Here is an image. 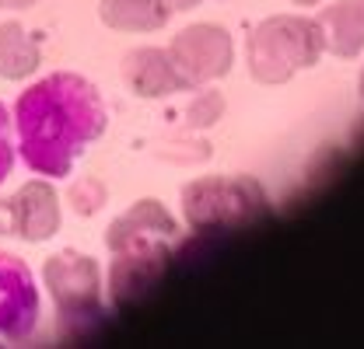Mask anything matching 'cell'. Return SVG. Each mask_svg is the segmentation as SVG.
<instances>
[{
  "label": "cell",
  "instance_id": "obj_1",
  "mask_svg": "<svg viewBox=\"0 0 364 349\" xmlns=\"http://www.w3.org/2000/svg\"><path fill=\"white\" fill-rule=\"evenodd\" d=\"M11 126L21 161L36 174L63 178L91 140L105 133V105L81 74H49L21 91Z\"/></svg>",
  "mask_w": 364,
  "mask_h": 349
},
{
  "label": "cell",
  "instance_id": "obj_2",
  "mask_svg": "<svg viewBox=\"0 0 364 349\" xmlns=\"http://www.w3.org/2000/svg\"><path fill=\"white\" fill-rule=\"evenodd\" d=\"M176 234L179 223L158 199H140L119 220L109 223L105 245L112 252V272H109L112 304H130L161 279Z\"/></svg>",
  "mask_w": 364,
  "mask_h": 349
},
{
  "label": "cell",
  "instance_id": "obj_3",
  "mask_svg": "<svg viewBox=\"0 0 364 349\" xmlns=\"http://www.w3.org/2000/svg\"><path fill=\"white\" fill-rule=\"evenodd\" d=\"M322 28L312 18L301 14H277L256 25V32L245 43L249 74L259 84H284L298 70L316 67L322 52Z\"/></svg>",
  "mask_w": 364,
  "mask_h": 349
},
{
  "label": "cell",
  "instance_id": "obj_4",
  "mask_svg": "<svg viewBox=\"0 0 364 349\" xmlns=\"http://www.w3.org/2000/svg\"><path fill=\"white\" fill-rule=\"evenodd\" d=\"M43 279L53 294L56 325L63 339L77 343L102 325V276L91 255H81L74 248L49 255L43 265Z\"/></svg>",
  "mask_w": 364,
  "mask_h": 349
},
{
  "label": "cell",
  "instance_id": "obj_5",
  "mask_svg": "<svg viewBox=\"0 0 364 349\" xmlns=\"http://www.w3.org/2000/svg\"><path fill=\"white\" fill-rule=\"evenodd\" d=\"M182 214L193 231L210 227H242L270 214L263 185L249 174H218L196 178L182 189Z\"/></svg>",
  "mask_w": 364,
  "mask_h": 349
},
{
  "label": "cell",
  "instance_id": "obj_6",
  "mask_svg": "<svg viewBox=\"0 0 364 349\" xmlns=\"http://www.w3.org/2000/svg\"><path fill=\"white\" fill-rule=\"evenodd\" d=\"M182 87L210 84L231 70V35L221 25H189L168 45Z\"/></svg>",
  "mask_w": 364,
  "mask_h": 349
},
{
  "label": "cell",
  "instance_id": "obj_7",
  "mask_svg": "<svg viewBox=\"0 0 364 349\" xmlns=\"http://www.w3.org/2000/svg\"><path fill=\"white\" fill-rule=\"evenodd\" d=\"M56 231H60V196L46 178L21 185L11 199L0 203V234L43 245Z\"/></svg>",
  "mask_w": 364,
  "mask_h": 349
},
{
  "label": "cell",
  "instance_id": "obj_8",
  "mask_svg": "<svg viewBox=\"0 0 364 349\" xmlns=\"http://www.w3.org/2000/svg\"><path fill=\"white\" fill-rule=\"evenodd\" d=\"M43 314L36 276L11 252H0V336L11 343L32 339Z\"/></svg>",
  "mask_w": 364,
  "mask_h": 349
},
{
  "label": "cell",
  "instance_id": "obj_9",
  "mask_svg": "<svg viewBox=\"0 0 364 349\" xmlns=\"http://www.w3.org/2000/svg\"><path fill=\"white\" fill-rule=\"evenodd\" d=\"M123 81L140 98H165L182 87L168 49H154V45L130 49L123 56Z\"/></svg>",
  "mask_w": 364,
  "mask_h": 349
},
{
  "label": "cell",
  "instance_id": "obj_10",
  "mask_svg": "<svg viewBox=\"0 0 364 349\" xmlns=\"http://www.w3.org/2000/svg\"><path fill=\"white\" fill-rule=\"evenodd\" d=\"M322 28V45L333 56L354 60L364 49V0H340L316 18Z\"/></svg>",
  "mask_w": 364,
  "mask_h": 349
},
{
  "label": "cell",
  "instance_id": "obj_11",
  "mask_svg": "<svg viewBox=\"0 0 364 349\" xmlns=\"http://www.w3.org/2000/svg\"><path fill=\"white\" fill-rule=\"evenodd\" d=\"M168 7L161 0H102L98 18L116 32H158L168 21Z\"/></svg>",
  "mask_w": 364,
  "mask_h": 349
},
{
  "label": "cell",
  "instance_id": "obj_12",
  "mask_svg": "<svg viewBox=\"0 0 364 349\" xmlns=\"http://www.w3.org/2000/svg\"><path fill=\"white\" fill-rule=\"evenodd\" d=\"M39 43L18 25L0 21V77L4 81H25L39 67Z\"/></svg>",
  "mask_w": 364,
  "mask_h": 349
},
{
  "label": "cell",
  "instance_id": "obj_13",
  "mask_svg": "<svg viewBox=\"0 0 364 349\" xmlns=\"http://www.w3.org/2000/svg\"><path fill=\"white\" fill-rule=\"evenodd\" d=\"M67 199L74 203V210H77L81 217H91V214H98V210L105 206V185L88 174V178H81V182L70 185Z\"/></svg>",
  "mask_w": 364,
  "mask_h": 349
},
{
  "label": "cell",
  "instance_id": "obj_14",
  "mask_svg": "<svg viewBox=\"0 0 364 349\" xmlns=\"http://www.w3.org/2000/svg\"><path fill=\"white\" fill-rule=\"evenodd\" d=\"M221 112H225V98L218 91H200V98H193V105L186 109V126L189 130L210 126L221 119Z\"/></svg>",
  "mask_w": 364,
  "mask_h": 349
},
{
  "label": "cell",
  "instance_id": "obj_15",
  "mask_svg": "<svg viewBox=\"0 0 364 349\" xmlns=\"http://www.w3.org/2000/svg\"><path fill=\"white\" fill-rule=\"evenodd\" d=\"M14 136H11V112L0 105V185L14 168Z\"/></svg>",
  "mask_w": 364,
  "mask_h": 349
},
{
  "label": "cell",
  "instance_id": "obj_16",
  "mask_svg": "<svg viewBox=\"0 0 364 349\" xmlns=\"http://www.w3.org/2000/svg\"><path fill=\"white\" fill-rule=\"evenodd\" d=\"M168 11H189V7H196L200 0H161Z\"/></svg>",
  "mask_w": 364,
  "mask_h": 349
},
{
  "label": "cell",
  "instance_id": "obj_17",
  "mask_svg": "<svg viewBox=\"0 0 364 349\" xmlns=\"http://www.w3.org/2000/svg\"><path fill=\"white\" fill-rule=\"evenodd\" d=\"M294 4H301V7H309V4H318V0H294Z\"/></svg>",
  "mask_w": 364,
  "mask_h": 349
},
{
  "label": "cell",
  "instance_id": "obj_18",
  "mask_svg": "<svg viewBox=\"0 0 364 349\" xmlns=\"http://www.w3.org/2000/svg\"><path fill=\"white\" fill-rule=\"evenodd\" d=\"M361 98H364V74H361Z\"/></svg>",
  "mask_w": 364,
  "mask_h": 349
}]
</instances>
